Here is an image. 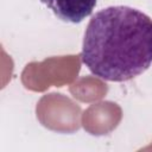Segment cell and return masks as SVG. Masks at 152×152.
I'll use <instances>...</instances> for the list:
<instances>
[{"label":"cell","instance_id":"cell-1","mask_svg":"<svg viewBox=\"0 0 152 152\" xmlns=\"http://www.w3.org/2000/svg\"><path fill=\"white\" fill-rule=\"evenodd\" d=\"M82 63L108 82L129 81L152 64V19L129 6H109L89 20L81 51Z\"/></svg>","mask_w":152,"mask_h":152},{"label":"cell","instance_id":"cell-2","mask_svg":"<svg viewBox=\"0 0 152 152\" xmlns=\"http://www.w3.org/2000/svg\"><path fill=\"white\" fill-rule=\"evenodd\" d=\"M97 0H40L65 23L78 24L93 13Z\"/></svg>","mask_w":152,"mask_h":152}]
</instances>
